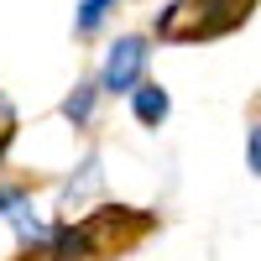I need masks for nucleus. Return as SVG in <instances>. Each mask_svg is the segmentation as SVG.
Instances as JSON below:
<instances>
[{
	"mask_svg": "<svg viewBox=\"0 0 261 261\" xmlns=\"http://www.w3.org/2000/svg\"><path fill=\"white\" fill-rule=\"evenodd\" d=\"M256 0H167L157 11V42H214L241 32Z\"/></svg>",
	"mask_w": 261,
	"mask_h": 261,
	"instance_id": "obj_1",
	"label": "nucleus"
},
{
	"mask_svg": "<svg viewBox=\"0 0 261 261\" xmlns=\"http://www.w3.org/2000/svg\"><path fill=\"white\" fill-rule=\"evenodd\" d=\"M146 58H151V37H141V32H125V37H115L110 47H105V63H99V89L105 94H136L141 89V73H146Z\"/></svg>",
	"mask_w": 261,
	"mask_h": 261,
	"instance_id": "obj_2",
	"label": "nucleus"
},
{
	"mask_svg": "<svg viewBox=\"0 0 261 261\" xmlns=\"http://www.w3.org/2000/svg\"><path fill=\"white\" fill-rule=\"evenodd\" d=\"M99 230L89 225V220H58L53 225V241H47V261H94L99 256Z\"/></svg>",
	"mask_w": 261,
	"mask_h": 261,
	"instance_id": "obj_3",
	"label": "nucleus"
},
{
	"mask_svg": "<svg viewBox=\"0 0 261 261\" xmlns=\"http://www.w3.org/2000/svg\"><path fill=\"white\" fill-rule=\"evenodd\" d=\"M6 220H11V230H16L21 251H47V241H53V225H47V220H42V214L32 209V193H27V199H21V204L6 214Z\"/></svg>",
	"mask_w": 261,
	"mask_h": 261,
	"instance_id": "obj_4",
	"label": "nucleus"
},
{
	"mask_svg": "<svg viewBox=\"0 0 261 261\" xmlns=\"http://www.w3.org/2000/svg\"><path fill=\"white\" fill-rule=\"evenodd\" d=\"M130 115H136V120H141L146 130H157V125H162V120L172 115V94L162 89V84H151V79H146L141 89L130 94Z\"/></svg>",
	"mask_w": 261,
	"mask_h": 261,
	"instance_id": "obj_5",
	"label": "nucleus"
},
{
	"mask_svg": "<svg viewBox=\"0 0 261 261\" xmlns=\"http://www.w3.org/2000/svg\"><path fill=\"white\" fill-rule=\"evenodd\" d=\"M99 99H105L99 79L73 84V89H68V99H63V120H73L79 130H89V125H94V110H99Z\"/></svg>",
	"mask_w": 261,
	"mask_h": 261,
	"instance_id": "obj_6",
	"label": "nucleus"
},
{
	"mask_svg": "<svg viewBox=\"0 0 261 261\" xmlns=\"http://www.w3.org/2000/svg\"><path fill=\"white\" fill-rule=\"evenodd\" d=\"M120 6V0H79V16H73V37H94L105 21H110V11Z\"/></svg>",
	"mask_w": 261,
	"mask_h": 261,
	"instance_id": "obj_7",
	"label": "nucleus"
},
{
	"mask_svg": "<svg viewBox=\"0 0 261 261\" xmlns=\"http://www.w3.org/2000/svg\"><path fill=\"white\" fill-rule=\"evenodd\" d=\"M89 188H99V151H89V157H84V167H79V183H63V209H79Z\"/></svg>",
	"mask_w": 261,
	"mask_h": 261,
	"instance_id": "obj_8",
	"label": "nucleus"
},
{
	"mask_svg": "<svg viewBox=\"0 0 261 261\" xmlns=\"http://www.w3.org/2000/svg\"><path fill=\"white\" fill-rule=\"evenodd\" d=\"M246 167L261 178V115L251 120V130H246Z\"/></svg>",
	"mask_w": 261,
	"mask_h": 261,
	"instance_id": "obj_9",
	"label": "nucleus"
},
{
	"mask_svg": "<svg viewBox=\"0 0 261 261\" xmlns=\"http://www.w3.org/2000/svg\"><path fill=\"white\" fill-rule=\"evenodd\" d=\"M0 141H16V105L0 94Z\"/></svg>",
	"mask_w": 261,
	"mask_h": 261,
	"instance_id": "obj_10",
	"label": "nucleus"
},
{
	"mask_svg": "<svg viewBox=\"0 0 261 261\" xmlns=\"http://www.w3.org/2000/svg\"><path fill=\"white\" fill-rule=\"evenodd\" d=\"M6 151H11V141H0V162H6Z\"/></svg>",
	"mask_w": 261,
	"mask_h": 261,
	"instance_id": "obj_11",
	"label": "nucleus"
}]
</instances>
